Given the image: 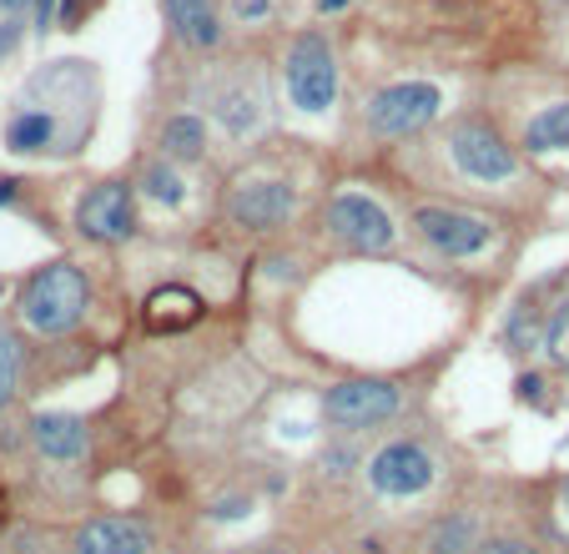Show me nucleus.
<instances>
[{
	"mask_svg": "<svg viewBox=\"0 0 569 554\" xmlns=\"http://www.w3.org/2000/svg\"><path fill=\"white\" fill-rule=\"evenodd\" d=\"M469 519H449V524H439L434 530V554H463V544H469Z\"/></svg>",
	"mask_w": 569,
	"mask_h": 554,
	"instance_id": "obj_19",
	"label": "nucleus"
},
{
	"mask_svg": "<svg viewBox=\"0 0 569 554\" xmlns=\"http://www.w3.org/2000/svg\"><path fill=\"white\" fill-rule=\"evenodd\" d=\"M15 36H21V25H15V21H6V25H0V56H11Z\"/></svg>",
	"mask_w": 569,
	"mask_h": 554,
	"instance_id": "obj_22",
	"label": "nucleus"
},
{
	"mask_svg": "<svg viewBox=\"0 0 569 554\" xmlns=\"http://www.w3.org/2000/svg\"><path fill=\"white\" fill-rule=\"evenodd\" d=\"M31 428H36V448L46 459H81L86 454V424L76 413H41Z\"/></svg>",
	"mask_w": 569,
	"mask_h": 554,
	"instance_id": "obj_13",
	"label": "nucleus"
},
{
	"mask_svg": "<svg viewBox=\"0 0 569 554\" xmlns=\"http://www.w3.org/2000/svg\"><path fill=\"white\" fill-rule=\"evenodd\" d=\"M565 509H569V484H565Z\"/></svg>",
	"mask_w": 569,
	"mask_h": 554,
	"instance_id": "obj_28",
	"label": "nucleus"
},
{
	"mask_svg": "<svg viewBox=\"0 0 569 554\" xmlns=\"http://www.w3.org/2000/svg\"><path fill=\"white\" fill-rule=\"evenodd\" d=\"M287 96L303 111H328L338 96V66L322 36H297L287 51Z\"/></svg>",
	"mask_w": 569,
	"mask_h": 554,
	"instance_id": "obj_2",
	"label": "nucleus"
},
{
	"mask_svg": "<svg viewBox=\"0 0 569 554\" xmlns=\"http://www.w3.org/2000/svg\"><path fill=\"white\" fill-rule=\"evenodd\" d=\"M258 554H283V550H258Z\"/></svg>",
	"mask_w": 569,
	"mask_h": 554,
	"instance_id": "obj_27",
	"label": "nucleus"
},
{
	"mask_svg": "<svg viewBox=\"0 0 569 554\" xmlns=\"http://www.w3.org/2000/svg\"><path fill=\"white\" fill-rule=\"evenodd\" d=\"M434 117H439V86H428V82L389 86L368 107V127L379 131V137H408V131L428 127Z\"/></svg>",
	"mask_w": 569,
	"mask_h": 554,
	"instance_id": "obj_3",
	"label": "nucleus"
},
{
	"mask_svg": "<svg viewBox=\"0 0 569 554\" xmlns=\"http://www.w3.org/2000/svg\"><path fill=\"white\" fill-rule=\"evenodd\" d=\"M56 137V121L46 117V111H21V117H11V127H6V146L11 152H41V146Z\"/></svg>",
	"mask_w": 569,
	"mask_h": 554,
	"instance_id": "obj_17",
	"label": "nucleus"
},
{
	"mask_svg": "<svg viewBox=\"0 0 569 554\" xmlns=\"http://www.w3.org/2000/svg\"><path fill=\"white\" fill-rule=\"evenodd\" d=\"M15 378H21V343H15L11 333H0V409L11 403Z\"/></svg>",
	"mask_w": 569,
	"mask_h": 554,
	"instance_id": "obj_18",
	"label": "nucleus"
},
{
	"mask_svg": "<svg viewBox=\"0 0 569 554\" xmlns=\"http://www.w3.org/2000/svg\"><path fill=\"white\" fill-rule=\"evenodd\" d=\"M146 192H152V197H162V202H182V182L172 177L162 162L146 166Z\"/></svg>",
	"mask_w": 569,
	"mask_h": 554,
	"instance_id": "obj_20",
	"label": "nucleus"
},
{
	"mask_svg": "<svg viewBox=\"0 0 569 554\" xmlns=\"http://www.w3.org/2000/svg\"><path fill=\"white\" fill-rule=\"evenodd\" d=\"M76 222L96 242H127L136 232V202H131L127 182H101L96 192H86L76 207Z\"/></svg>",
	"mask_w": 569,
	"mask_h": 554,
	"instance_id": "obj_4",
	"label": "nucleus"
},
{
	"mask_svg": "<svg viewBox=\"0 0 569 554\" xmlns=\"http://www.w3.org/2000/svg\"><path fill=\"white\" fill-rule=\"evenodd\" d=\"M393 409H398V393H393V383H383V378H348V383L328 389V399H322V413L343 428L379 424Z\"/></svg>",
	"mask_w": 569,
	"mask_h": 554,
	"instance_id": "obj_5",
	"label": "nucleus"
},
{
	"mask_svg": "<svg viewBox=\"0 0 569 554\" xmlns=\"http://www.w3.org/2000/svg\"><path fill=\"white\" fill-rule=\"evenodd\" d=\"M86 313V278L72 262H51L21 287V318L36 333H72Z\"/></svg>",
	"mask_w": 569,
	"mask_h": 554,
	"instance_id": "obj_1",
	"label": "nucleus"
},
{
	"mask_svg": "<svg viewBox=\"0 0 569 554\" xmlns=\"http://www.w3.org/2000/svg\"><path fill=\"white\" fill-rule=\"evenodd\" d=\"M293 207H297L293 187H283V182H258V187H242L238 197H232V222L252 227V232H267V227L287 222Z\"/></svg>",
	"mask_w": 569,
	"mask_h": 554,
	"instance_id": "obj_10",
	"label": "nucleus"
},
{
	"mask_svg": "<svg viewBox=\"0 0 569 554\" xmlns=\"http://www.w3.org/2000/svg\"><path fill=\"white\" fill-rule=\"evenodd\" d=\"M479 554H539V550L524 540H489V544H479Z\"/></svg>",
	"mask_w": 569,
	"mask_h": 554,
	"instance_id": "obj_21",
	"label": "nucleus"
},
{
	"mask_svg": "<svg viewBox=\"0 0 569 554\" xmlns=\"http://www.w3.org/2000/svg\"><path fill=\"white\" fill-rule=\"evenodd\" d=\"M453 162L479 182H504L514 172V152L499 142V131H489V127H459L453 131Z\"/></svg>",
	"mask_w": 569,
	"mask_h": 554,
	"instance_id": "obj_9",
	"label": "nucleus"
},
{
	"mask_svg": "<svg viewBox=\"0 0 569 554\" xmlns=\"http://www.w3.org/2000/svg\"><path fill=\"white\" fill-rule=\"evenodd\" d=\"M15 187H21V182H15V177H6V182H0V202H15Z\"/></svg>",
	"mask_w": 569,
	"mask_h": 554,
	"instance_id": "obj_24",
	"label": "nucleus"
},
{
	"mask_svg": "<svg viewBox=\"0 0 569 554\" xmlns=\"http://www.w3.org/2000/svg\"><path fill=\"white\" fill-rule=\"evenodd\" d=\"M166 21L187 46L207 51L217 46V21H212V0H166Z\"/></svg>",
	"mask_w": 569,
	"mask_h": 554,
	"instance_id": "obj_14",
	"label": "nucleus"
},
{
	"mask_svg": "<svg viewBox=\"0 0 569 554\" xmlns=\"http://www.w3.org/2000/svg\"><path fill=\"white\" fill-rule=\"evenodd\" d=\"M524 146H529V152H565L569 146V101L549 107L545 117H534L529 131H524Z\"/></svg>",
	"mask_w": 569,
	"mask_h": 554,
	"instance_id": "obj_15",
	"label": "nucleus"
},
{
	"mask_svg": "<svg viewBox=\"0 0 569 554\" xmlns=\"http://www.w3.org/2000/svg\"><path fill=\"white\" fill-rule=\"evenodd\" d=\"M203 146H207V131L197 117H172L162 127V152L172 162H192V156H203Z\"/></svg>",
	"mask_w": 569,
	"mask_h": 554,
	"instance_id": "obj_16",
	"label": "nucleus"
},
{
	"mask_svg": "<svg viewBox=\"0 0 569 554\" xmlns=\"http://www.w3.org/2000/svg\"><path fill=\"white\" fill-rule=\"evenodd\" d=\"M0 530H6V499H0Z\"/></svg>",
	"mask_w": 569,
	"mask_h": 554,
	"instance_id": "obj_26",
	"label": "nucleus"
},
{
	"mask_svg": "<svg viewBox=\"0 0 569 554\" xmlns=\"http://www.w3.org/2000/svg\"><path fill=\"white\" fill-rule=\"evenodd\" d=\"M203 318V297L192 287H162L146 297V328L152 333H182Z\"/></svg>",
	"mask_w": 569,
	"mask_h": 554,
	"instance_id": "obj_12",
	"label": "nucleus"
},
{
	"mask_svg": "<svg viewBox=\"0 0 569 554\" xmlns=\"http://www.w3.org/2000/svg\"><path fill=\"white\" fill-rule=\"evenodd\" d=\"M414 222H418V232H424L439 252H449V258H469V252H479L489 242V222H484V217L453 213V207H424Z\"/></svg>",
	"mask_w": 569,
	"mask_h": 554,
	"instance_id": "obj_8",
	"label": "nucleus"
},
{
	"mask_svg": "<svg viewBox=\"0 0 569 554\" xmlns=\"http://www.w3.org/2000/svg\"><path fill=\"white\" fill-rule=\"evenodd\" d=\"M232 11L248 21V15H262V11H267V0H232Z\"/></svg>",
	"mask_w": 569,
	"mask_h": 554,
	"instance_id": "obj_23",
	"label": "nucleus"
},
{
	"mask_svg": "<svg viewBox=\"0 0 569 554\" xmlns=\"http://www.w3.org/2000/svg\"><path fill=\"white\" fill-rule=\"evenodd\" d=\"M6 6H21V0H6Z\"/></svg>",
	"mask_w": 569,
	"mask_h": 554,
	"instance_id": "obj_29",
	"label": "nucleus"
},
{
	"mask_svg": "<svg viewBox=\"0 0 569 554\" xmlns=\"http://www.w3.org/2000/svg\"><path fill=\"white\" fill-rule=\"evenodd\" d=\"M152 534L131 519H91L76 530V554H146Z\"/></svg>",
	"mask_w": 569,
	"mask_h": 554,
	"instance_id": "obj_11",
	"label": "nucleus"
},
{
	"mask_svg": "<svg viewBox=\"0 0 569 554\" xmlns=\"http://www.w3.org/2000/svg\"><path fill=\"white\" fill-rule=\"evenodd\" d=\"M368 479H373V489H379V495L408 499V495H418V489H428V479H434V464H428V454L418 444H389L383 454H373V464H368Z\"/></svg>",
	"mask_w": 569,
	"mask_h": 554,
	"instance_id": "obj_7",
	"label": "nucleus"
},
{
	"mask_svg": "<svg viewBox=\"0 0 569 554\" xmlns=\"http://www.w3.org/2000/svg\"><path fill=\"white\" fill-rule=\"evenodd\" d=\"M328 227L358 252H383L393 242L389 213H383L379 202H368V197H338L328 207Z\"/></svg>",
	"mask_w": 569,
	"mask_h": 554,
	"instance_id": "obj_6",
	"label": "nucleus"
},
{
	"mask_svg": "<svg viewBox=\"0 0 569 554\" xmlns=\"http://www.w3.org/2000/svg\"><path fill=\"white\" fill-rule=\"evenodd\" d=\"M318 6H322V11H343L348 0H318Z\"/></svg>",
	"mask_w": 569,
	"mask_h": 554,
	"instance_id": "obj_25",
	"label": "nucleus"
}]
</instances>
